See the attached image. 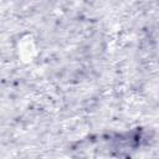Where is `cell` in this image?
<instances>
[{
    "label": "cell",
    "instance_id": "obj_1",
    "mask_svg": "<svg viewBox=\"0 0 159 159\" xmlns=\"http://www.w3.org/2000/svg\"><path fill=\"white\" fill-rule=\"evenodd\" d=\"M16 52L19 58L25 63L32 62L35 60V57L39 53V48L36 40L32 37V35H24L17 40Z\"/></svg>",
    "mask_w": 159,
    "mask_h": 159
}]
</instances>
